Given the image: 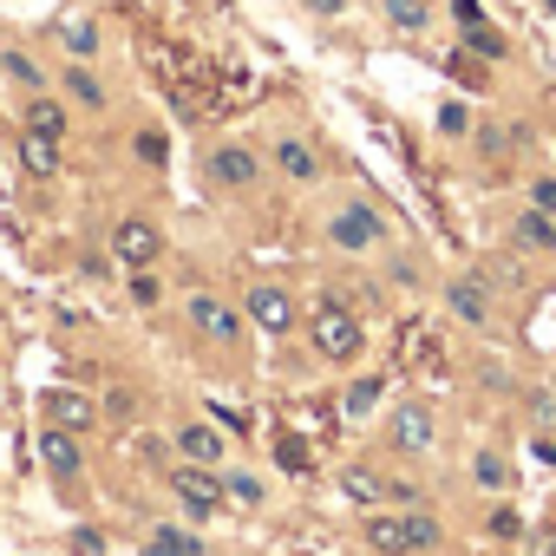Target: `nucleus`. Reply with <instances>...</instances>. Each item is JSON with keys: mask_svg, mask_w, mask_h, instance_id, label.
Instances as JSON below:
<instances>
[{"mask_svg": "<svg viewBox=\"0 0 556 556\" xmlns=\"http://www.w3.org/2000/svg\"><path fill=\"white\" fill-rule=\"evenodd\" d=\"M203 170H210V184L223 190V197H249V190H262V151L249 144V138H216L210 144V157H203Z\"/></svg>", "mask_w": 556, "mask_h": 556, "instance_id": "1", "label": "nucleus"}, {"mask_svg": "<svg viewBox=\"0 0 556 556\" xmlns=\"http://www.w3.org/2000/svg\"><path fill=\"white\" fill-rule=\"evenodd\" d=\"M308 334H315V354L334 361V367H348V361L367 354V328L334 302V289H321V308H315V328H308Z\"/></svg>", "mask_w": 556, "mask_h": 556, "instance_id": "2", "label": "nucleus"}, {"mask_svg": "<svg viewBox=\"0 0 556 556\" xmlns=\"http://www.w3.org/2000/svg\"><path fill=\"white\" fill-rule=\"evenodd\" d=\"M328 242L334 249H348V255H374V249H387L393 242V229H387V216L374 210V203H341L334 216H328Z\"/></svg>", "mask_w": 556, "mask_h": 556, "instance_id": "3", "label": "nucleus"}, {"mask_svg": "<svg viewBox=\"0 0 556 556\" xmlns=\"http://www.w3.org/2000/svg\"><path fill=\"white\" fill-rule=\"evenodd\" d=\"M268 164H275V177H289L295 190H315V184L328 177V157H321V151H315V138H302V131L268 138Z\"/></svg>", "mask_w": 556, "mask_h": 556, "instance_id": "4", "label": "nucleus"}, {"mask_svg": "<svg viewBox=\"0 0 556 556\" xmlns=\"http://www.w3.org/2000/svg\"><path fill=\"white\" fill-rule=\"evenodd\" d=\"M387 445H393L400 458H432V445H439L432 406H426V400H400L393 419H387Z\"/></svg>", "mask_w": 556, "mask_h": 556, "instance_id": "5", "label": "nucleus"}, {"mask_svg": "<svg viewBox=\"0 0 556 556\" xmlns=\"http://www.w3.org/2000/svg\"><path fill=\"white\" fill-rule=\"evenodd\" d=\"M184 315H190V328H197L203 341H216V348H236V341H242V308L223 302V295H210V289H190V295H184Z\"/></svg>", "mask_w": 556, "mask_h": 556, "instance_id": "6", "label": "nucleus"}, {"mask_svg": "<svg viewBox=\"0 0 556 556\" xmlns=\"http://www.w3.org/2000/svg\"><path fill=\"white\" fill-rule=\"evenodd\" d=\"M170 497L184 504L190 523L216 517V510H223V478H216V465H190V458H184V465L170 471Z\"/></svg>", "mask_w": 556, "mask_h": 556, "instance_id": "7", "label": "nucleus"}, {"mask_svg": "<svg viewBox=\"0 0 556 556\" xmlns=\"http://www.w3.org/2000/svg\"><path fill=\"white\" fill-rule=\"evenodd\" d=\"M112 255H118L125 268H157V255H164V229H157L151 216H125V223L112 229Z\"/></svg>", "mask_w": 556, "mask_h": 556, "instance_id": "8", "label": "nucleus"}, {"mask_svg": "<svg viewBox=\"0 0 556 556\" xmlns=\"http://www.w3.org/2000/svg\"><path fill=\"white\" fill-rule=\"evenodd\" d=\"M40 465H47L60 484H79V478H86V432L47 426V432H40Z\"/></svg>", "mask_w": 556, "mask_h": 556, "instance_id": "9", "label": "nucleus"}, {"mask_svg": "<svg viewBox=\"0 0 556 556\" xmlns=\"http://www.w3.org/2000/svg\"><path fill=\"white\" fill-rule=\"evenodd\" d=\"M170 445H177L190 465H223V458H229V439H223L216 419H184V426L170 432Z\"/></svg>", "mask_w": 556, "mask_h": 556, "instance_id": "10", "label": "nucleus"}, {"mask_svg": "<svg viewBox=\"0 0 556 556\" xmlns=\"http://www.w3.org/2000/svg\"><path fill=\"white\" fill-rule=\"evenodd\" d=\"M445 308L465 321V328H491L497 308H491V289H484V275H458V282L445 289Z\"/></svg>", "mask_w": 556, "mask_h": 556, "instance_id": "11", "label": "nucleus"}, {"mask_svg": "<svg viewBox=\"0 0 556 556\" xmlns=\"http://www.w3.org/2000/svg\"><path fill=\"white\" fill-rule=\"evenodd\" d=\"M249 321H255L262 334H289V328H295V295L275 289V282L249 289Z\"/></svg>", "mask_w": 556, "mask_h": 556, "instance_id": "12", "label": "nucleus"}, {"mask_svg": "<svg viewBox=\"0 0 556 556\" xmlns=\"http://www.w3.org/2000/svg\"><path fill=\"white\" fill-rule=\"evenodd\" d=\"M60 92H66V105H86V112H105V105H112V86L92 73V60H66Z\"/></svg>", "mask_w": 556, "mask_h": 556, "instance_id": "13", "label": "nucleus"}, {"mask_svg": "<svg viewBox=\"0 0 556 556\" xmlns=\"http://www.w3.org/2000/svg\"><path fill=\"white\" fill-rule=\"evenodd\" d=\"M40 406H47V426H66V432H92L99 426V400H86L73 387H53Z\"/></svg>", "mask_w": 556, "mask_h": 556, "instance_id": "14", "label": "nucleus"}, {"mask_svg": "<svg viewBox=\"0 0 556 556\" xmlns=\"http://www.w3.org/2000/svg\"><path fill=\"white\" fill-rule=\"evenodd\" d=\"M341 497L348 504H361V510H374V504H393V478L387 471H374V465H341Z\"/></svg>", "mask_w": 556, "mask_h": 556, "instance_id": "15", "label": "nucleus"}, {"mask_svg": "<svg viewBox=\"0 0 556 556\" xmlns=\"http://www.w3.org/2000/svg\"><path fill=\"white\" fill-rule=\"evenodd\" d=\"M27 131H40V138H60L66 144V131H73V112H66V92H34L27 99V118H21Z\"/></svg>", "mask_w": 556, "mask_h": 556, "instance_id": "16", "label": "nucleus"}, {"mask_svg": "<svg viewBox=\"0 0 556 556\" xmlns=\"http://www.w3.org/2000/svg\"><path fill=\"white\" fill-rule=\"evenodd\" d=\"M510 242L523 249V255H556V216L549 210H517V223H510Z\"/></svg>", "mask_w": 556, "mask_h": 556, "instance_id": "17", "label": "nucleus"}, {"mask_svg": "<svg viewBox=\"0 0 556 556\" xmlns=\"http://www.w3.org/2000/svg\"><path fill=\"white\" fill-rule=\"evenodd\" d=\"M0 79H8V86H21L27 99L34 92H53V79H47V66L27 53V47H0Z\"/></svg>", "mask_w": 556, "mask_h": 556, "instance_id": "18", "label": "nucleus"}, {"mask_svg": "<svg viewBox=\"0 0 556 556\" xmlns=\"http://www.w3.org/2000/svg\"><path fill=\"white\" fill-rule=\"evenodd\" d=\"M400 523H406V543H413V556H432V549H445V530H439V517H432L426 504H400Z\"/></svg>", "mask_w": 556, "mask_h": 556, "instance_id": "19", "label": "nucleus"}, {"mask_svg": "<svg viewBox=\"0 0 556 556\" xmlns=\"http://www.w3.org/2000/svg\"><path fill=\"white\" fill-rule=\"evenodd\" d=\"M60 47H66V60H99V47H105V34H99V21H86V14H73V21H60V34H53Z\"/></svg>", "mask_w": 556, "mask_h": 556, "instance_id": "20", "label": "nucleus"}, {"mask_svg": "<svg viewBox=\"0 0 556 556\" xmlns=\"http://www.w3.org/2000/svg\"><path fill=\"white\" fill-rule=\"evenodd\" d=\"M367 543H374L380 556H413V543H406V523H400V510H367Z\"/></svg>", "mask_w": 556, "mask_h": 556, "instance_id": "21", "label": "nucleus"}, {"mask_svg": "<svg viewBox=\"0 0 556 556\" xmlns=\"http://www.w3.org/2000/svg\"><path fill=\"white\" fill-rule=\"evenodd\" d=\"M21 164H27V177H60V138L21 131Z\"/></svg>", "mask_w": 556, "mask_h": 556, "instance_id": "22", "label": "nucleus"}, {"mask_svg": "<svg viewBox=\"0 0 556 556\" xmlns=\"http://www.w3.org/2000/svg\"><path fill=\"white\" fill-rule=\"evenodd\" d=\"M471 478H478L484 491H497V497H504V491L517 484V465H510L504 452H491V445H484V452H471Z\"/></svg>", "mask_w": 556, "mask_h": 556, "instance_id": "23", "label": "nucleus"}, {"mask_svg": "<svg viewBox=\"0 0 556 556\" xmlns=\"http://www.w3.org/2000/svg\"><path fill=\"white\" fill-rule=\"evenodd\" d=\"M380 393H387V374H361V380L341 393V413H348V419H367V413L380 406Z\"/></svg>", "mask_w": 556, "mask_h": 556, "instance_id": "24", "label": "nucleus"}, {"mask_svg": "<svg viewBox=\"0 0 556 556\" xmlns=\"http://www.w3.org/2000/svg\"><path fill=\"white\" fill-rule=\"evenodd\" d=\"M465 53H478L484 66H497V60L510 53V40H504V34H497L491 21H471V27H465Z\"/></svg>", "mask_w": 556, "mask_h": 556, "instance_id": "25", "label": "nucleus"}, {"mask_svg": "<svg viewBox=\"0 0 556 556\" xmlns=\"http://www.w3.org/2000/svg\"><path fill=\"white\" fill-rule=\"evenodd\" d=\"M380 8H387V21L400 34H426L432 27V0H380Z\"/></svg>", "mask_w": 556, "mask_h": 556, "instance_id": "26", "label": "nucleus"}, {"mask_svg": "<svg viewBox=\"0 0 556 556\" xmlns=\"http://www.w3.org/2000/svg\"><path fill=\"white\" fill-rule=\"evenodd\" d=\"M223 504H236V510H255V504H268V491H262V478H249V471H229V478H223Z\"/></svg>", "mask_w": 556, "mask_h": 556, "instance_id": "27", "label": "nucleus"}, {"mask_svg": "<svg viewBox=\"0 0 556 556\" xmlns=\"http://www.w3.org/2000/svg\"><path fill=\"white\" fill-rule=\"evenodd\" d=\"M144 556H203V543L190 536V530H177V523H164L157 536H151V549Z\"/></svg>", "mask_w": 556, "mask_h": 556, "instance_id": "28", "label": "nucleus"}, {"mask_svg": "<svg viewBox=\"0 0 556 556\" xmlns=\"http://www.w3.org/2000/svg\"><path fill=\"white\" fill-rule=\"evenodd\" d=\"M131 151H138V157H144V164H151V170H164V164H170V138H164V131H157V125H144V131H138V138H131Z\"/></svg>", "mask_w": 556, "mask_h": 556, "instance_id": "29", "label": "nucleus"}, {"mask_svg": "<svg viewBox=\"0 0 556 556\" xmlns=\"http://www.w3.org/2000/svg\"><path fill=\"white\" fill-rule=\"evenodd\" d=\"M275 465L295 471V478H308V471H315V452H308L302 439H275Z\"/></svg>", "mask_w": 556, "mask_h": 556, "instance_id": "30", "label": "nucleus"}, {"mask_svg": "<svg viewBox=\"0 0 556 556\" xmlns=\"http://www.w3.org/2000/svg\"><path fill=\"white\" fill-rule=\"evenodd\" d=\"M439 131H445V138H471V105H465V99H445V105H439Z\"/></svg>", "mask_w": 556, "mask_h": 556, "instance_id": "31", "label": "nucleus"}, {"mask_svg": "<svg viewBox=\"0 0 556 556\" xmlns=\"http://www.w3.org/2000/svg\"><path fill=\"white\" fill-rule=\"evenodd\" d=\"M131 302H138V308H157V302H164V282H157L151 268H131Z\"/></svg>", "mask_w": 556, "mask_h": 556, "instance_id": "32", "label": "nucleus"}, {"mask_svg": "<svg viewBox=\"0 0 556 556\" xmlns=\"http://www.w3.org/2000/svg\"><path fill=\"white\" fill-rule=\"evenodd\" d=\"M452 79H465L471 92H484V60L478 53H452Z\"/></svg>", "mask_w": 556, "mask_h": 556, "instance_id": "33", "label": "nucleus"}, {"mask_svg": "<svg viewBox=\"0 0 556 556\" xmlns=\"http://www.w3.org/2000/svg\"><path fill=\"white\" fill-rule=\"evenodd\" d=\"M530 419H536V432L556 426V387H536V393H530Z\"/></svg>", "mask_w": 556, "mask_h": 556, "instance_id": "34", "label": "nucleus"}, {"mask_svg": "<svg viewBox=\"0 0 556 556\" xmlns=\"http://www.w3.org/2000/svg\"><path fill=\"white\" fill-rule=\"evenodd\" d=\"M484 523H491V536H504V543H510V536H517V530H523V517H517V510H510V504H497V510H491V517H484Z\"/></svg>", "mask_w": 556, "mask_h": 556, "instance_id": "35", "label": "nucleus"}, {"mask_svg": "<svg viewBox=\"0 0 556 556\" xmlns=\"http://www.w3.org/2000/svg\"><path fill=\"white\" fill-rule=\"evenodd\" d=\"M210 419H216L223 432H249V413H242V406H223V400H216V406H210Z\"/></svg>", "mask_w": 556, "mask_h": 556, "instance_id": "36", "label": "nucleus"}, {"mask_svg": "<svg viewBox=\"0 0 556 556\" xmlns=\"http://www.w3.org/2000/svg\"><path fill=\"white\" fill-rule=\"evenodd\" d=\"M530 203L556 216V177H530Z\"/></svg>", "mask_w": 556, "mask_h": 556, "instance_id": "37", "label": "nucleus"}, {"mask_svg": "<svg viewBox=\"0 0 556 556\" xmlns=\"http://www.w3.org/2000/svg\"><path fill=\"white\" fill-rule=\"evenodd\" d=\"M536 458H543V465H556V439H549V432H536Z\"/></svg>", "mask_w": 556, "mask_h": 556, "instance_id": "38", "label": "nucleus"}, {"mask_svg": "<svg viewBox=\"0 0 556 556\" xmlns=\"http://www.w3.org/2000/svg\"><path fill=\"white\" fill-rule=\"evenodd\" d=\"M452 8H458V21H465V27H471V21H484V14H478V0H452Z\"/></svg>", "mask_w": 556, "mask_h": 556, "instance_id": "39", "label": "nucleus"}, {"mask_svg": "<svg viewBox=\"0 0 556 556\" xmlns=\"http://www.w3.org/2000/svg\"><path fill=\"white\" fill-rule=\"evenodd\" d=\"M536 8H543V14H556V0H536Z\"/></svg>", "mask_w": 556, "mask_h": 556, "instance_id": "40", "label": "nucleus"}]
</instances>
